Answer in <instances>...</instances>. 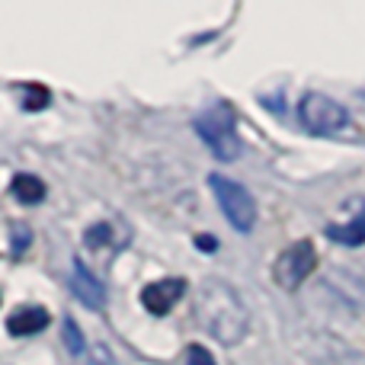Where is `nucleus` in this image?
<instances>
[{
  "label": "nucleus",
  "instance_id": "nucleus-12",
  "mask_svg": "<svg viewBox=\"0 0 365 365\" xmlns=\"http://www.w3.org/2000/svg\"><path fill=\"white\" fill-rule=\"evenodd\" d=\"M87 365H119V362H115L113 349L103 346V343H96V346L90 349V356H87Z\"/></svg>",
  "mask_w": 365,
  "mask_h": 365
},
{
  "label": "nucleus",
  "instance_id": "nucleus-1",
  "mask_svg": "<svg viewBox=\"0 0 365 365\" xmlns=\"http://www.w3.org/2000/svg\"><path fill=\"white\" fill-rule=\"evenodd\" d=\"M195 324L205 334H212L221 346H234V343L244 340L250 317H247L244 298L231 285L208 279V282H202L199 295H195Z\"/></svg>",
  "mask_w": 365,
  "mask_h": 365
},
{
  "label": "nucleus",
  "instance_id": "nucleus-14",
  "mask_svg": "<svg viewBox=\"0 0 365 365\" xmlns=\"http://www.w3.org/2000/svg\"><path fill=\"white\" fill-rule=\"evenodd\" d=\"M106 237H109V227H106V225L90 227V231H87V247H100Z\"/></svg>",
  "mask_w": 365,
  "mask_h": 365
},
{
  "label": "nucleus",
  "instance_id": "nucleus-5",
  "mask_svg": "<svg viewBox=\"0 0 365 365\" xmlns=\"http://www.w3.org/2000/svg\"><path fill=\"white\" fill-rule=\"evenodd\" d=\"M314 269H317L314 244H311V240H298V244H292L289 250L276 259V266H272V279H276L279 289L295 292Z\"/></svg>",
  "mask_w": 365,
  "mask_h": 365
},
{
  "label": "nucleus",
  "instance_id": "nucleus-6",
  "mask_svg": "<svg viewBox=\"0 0 365 365\" xmlns=\"http://www.w3.org/2000/svg\"><path fill=\"white\" fill-rule=\"evenodd\" d=\"M182 292H186V282H182V279H160V282H151L145 292H141V304H145L151 314L160 317L180 302Z\"/></svg>",
  "mask_w": 365,
  "mask_h": 365
},
{
  "label": "nucleus",
  "instance_id": "nucleus-13",
  "mask_svg": "<svg viewBox=\"0 0 365 365\" xmlns=\"http://www.w3.org/2000/svg\"><path fill=\"white\" fill-rule=\"evenodd\" d=\"M186 365H218L212 359V353H208L205 346H189L186 349Z\"/></svg>",
  "mask_w": 365,
  "mask_h": 365
},
{
  "label": "nucleus",
  "instance_id": "nucleus-4",
  "mask_svg": "<svg viewBox=\"0 0 365 365\" xmlns=\"http://www.w3.org/2000/svg\"><path fill=\"white\" fill-rule=\"evenodd\" d=\"M208 186H212L225 218L231 221L240 234H250L253 225H257V202H253V195L247 192L240 182L221 177V173H212V177H208Z\"/></svg>",
  "mask_w": 365,
  "mask_h": 365
},
{
  "label": "nucleus",
  "instance_id": "nucleus-16",
  "mask_svg": "<svg viewBox=\"0 0 365 365\" xmlns=\"http://www.w3.org/2000/svg\"><path fill=\"white\" fill-rule=\"evenodd\" d=\"M346 205H349V208H353V212H356V215H362V218H365V199H356V202H346Z\"/></svg>",
  "mask_w": 365,
  "mask_h": 365
},
{
  "label": "nucleus",
  "instance_id": "nucleus-10",
  "mask_svg": "<svg viewBox=\"0 0 365 365\" xmlns=\"http://www.w3.org/2000/svg\"><path fill=\"white\" fill-rule=\"evenodd\" d=\"M13 195L19 202H26V205H36V202L45 199V182L32 177V173H16L13 177Z\"/></svg>",
  "mask_w": 365,
  "mask_h": 365
},
{
  "label": "nucleus",
  "instance_id": "nucleus-2",
  "mask_svg": "<svg viewBox=\"0 0 365 365\" xmlns=\"http://www.w3.org/2000/svg\"><path fill=\"white\" fill-rule=\"evenodd\" d=\"M195 132L199 138L212 148V154L218 160H237L244 145L237 138V128H234V115L227 106H208L205 113L195 115Z\"/></svg>",
  "mask_w": 365,
  "mask_h": 365
},
{
  "label": "nucleus",
  "instance_id": "nucleus-7",
  "mask_svg": "<svg viewBox=\"0 0 365 365\" xmlns=\"http://www.w3.org/2000/svg\"><path fill=\"white\" fill-rule=\"evenodd\" d=\"M71 292H74V295L81 298L87 308H93V311L106 308V292H103V285L96 282L93 272H90L81 259H74V263H71Z\"/></svg>",
  "mask_w": 365,
  "mask_h": 365
},
{
  "label": "nucleus",
  "instance_id": "nucleus-3",
  "mask_svg": "<svg viewBox=\"0 0 365 365\" xmlns=\"http://www.w3.org/2000/svg\"><path fill=\"white\" fill-rule=\"evenodd\" d=\"M298 115H302V122H304L308 132L327 135V138H334V135H346L349 128H353V115H349V109L343 106V103L324 96V93L304 96V100L298 103Z\"/></svg>",
  "mask_w": 365,
  "mask_h": 365
},
{
  "label": "nucleus",
  "instance_id": "nucleus-15",
  "mask_svg": "<svg viewBox=\"0 0 365 365\" xmlns=\"http://www.w3.org/2000/svg\"><path fill=\"white\" fill-rule=\"evenodd\" d=\"M45 100H48V93H45V90H36V93H32V100L26 103V106H29V109H38V106H45Z\"/></svg>",
  "mask_w": 365,
  "mask_h": 365
},
{
  "label": "nucleus",
  "instance_id": "nucleus-11",
  "mask_svg": "<svg viewBox=\"0 0 365 365\" xmlns=\"http://www.w3.org/2000/svg\"><path fill=\"white\" fill-rule=\"evenodd\" d=\"M64 343H68V349L74 356L83 353V336H81V330H77L74 321H64Z\"/></svg>",
  "mask_w": 365,
  "mask_h": 365
},
{
  "label": "nucleus",
  "instance_id": "nucleus-9",
  "mask_svg": "<svg viewBox=\"0 0 365 365\" xmlns=\"http://www.w3.org/2000/svg\"><path fill=\"white\" fill-rule=\"evenodd\" d=\"M327 237L336 240V244H346V247L365 244V218L353 212V218L343 221V225H327Z\"/></svg>",
  "mask_w": 365,
  "mask_h": 365
},
{
  "label": "nucleus",
  "instance_id": "nucleus-8",
  "mask_svg": "<svg viewBox=\"0 0 365 365\" xmlns=\"http://www.w3.org/2000/svg\"><path fill=\"white\" fill-rule=\"evenodd\" d=\"M48 311L38 308V304H23V308H16L10 314V321H6V330H10L13 336H32V334H42L45 327H48Z\"/></svg>",
  "mask_w": 365,
  "mask_h": 365
}]
</instances>
